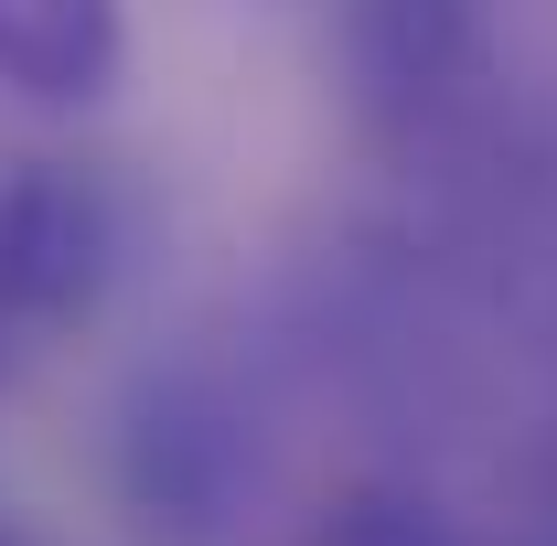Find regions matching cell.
<instances>
[{
  "instance_id": "obj_1",
  "label": "cell",
  "mask_w": 557,
  "mask_h": 546,
  "mask_svg": "<svg viewBox=\"0 0 557 546\" xmlns=\"http://www.w3.org/2000/svg\"><path fill=\"white\" fill-rule=\"evenodd\" d=\"M119 493L150 536L214 546L258 493V418L205 364H139L119 397Z\"/></svg>"
},
{
  "instance_id": "obj_2",
  "label": "cell",
  "mask_w": 557,
  "mask_h": 546,
  "mask_svg": "<svg viewBox=\"0 0 557 546\" xmlns=\"http://www.w3.org/2000/svg\"><path fill=\"white\" fill-rule=\"evenodd\" d=\"M504 0H333V75L375 150L440 139L493 75Z\"/></svg>"
},
{
  "instance_id": "obj_3",
  "label": "cell",
  "mask_w": 557,
  "mask_h": 546,
  "mask_svg": "<svg viewBox=\"0 0 557 546\" xmlns=\"http://www.w3.org/2000/svg\"><path fill=\"white\" fill-rule=\"evenodd\" d=\"M129 269V194L108 161L75 150H33L0 172V278L22 300V322L44 343L86 333L108 311V289Z\"/></svg>"
},
{
  "instance_id": "obj_4",
  "label": "cell",
  "mask_w": 557,
  "mask_h": 546,
  "mask_svg": "<svg viewBox=\"0 0 557 546\" xmlns=\"http://www.w3.org/2000/svg\"><path fill=\"white\" fill-rule=\"evenodd\" d=\"M129 65V0H0V97L22 108H97Z\"/></svg>"
},
{
  "instance_id": "obj_5",
  "label": "cell",
  "mask_w": 557,
  "mask_h": 546,
  "mask_svg": "<svg viewBox=\"0 0 557 546\" xmlns=\"http://www.w3.org/2000/svg\"><path fill=\"white\" fill-rule=\"evenodd\" d=\"M300 546H493V525L408 472H354L300 514Z\"/></svg>"
},
{
  "instance_id": "obj_6",
  "label": "cell",
  "mask_w": 557,
  "mask_h": 546,
  "mask_svg": "<svg viewBox=\"0 0 557 546\" xmlns=\"http://www.w3.org/2000/svg\"><path fill=\"white\" fill-rule=\"evenodd\" d=\"M493 546H557V450H536L515 493H504V514H493Z\"/></svg>"
},
{
  "instance_id": "obj_7",
  "label": "cell",
  "mask_w": 557,
  "mask_h": 546,
  "mask_svg": "<svg viewBox=\"0 0 557 546\" xmlns=\"http://www.w3.org/2000/svg\"><path fill=\"white\" fill-rule=\"evenodd\" d=\"M33 353H44V333L22 322V300H11V278H0V397L22 386V364H33Z\"/></svg>"
},
{
  "instance_id": "obj_8",
  "label": "cell",
  "mask_w": 557,
  "mask_h": 546,
  "mask_svg": "<svg viewBox=\"0 0 557 546\" xmlns=\"http://www.w3.org/2000/svg\"><path fill=\"white\" fill-rule=\"evenodd\" d=\"M0 546H54V536H33V525H22V514H0Z\"/></svg>"
}]
</instances>
